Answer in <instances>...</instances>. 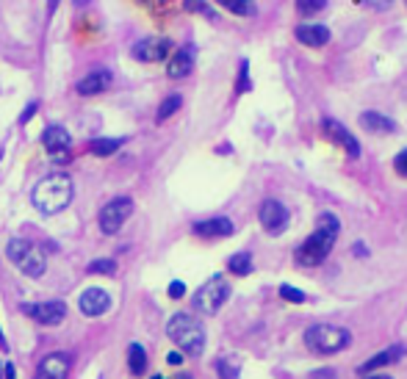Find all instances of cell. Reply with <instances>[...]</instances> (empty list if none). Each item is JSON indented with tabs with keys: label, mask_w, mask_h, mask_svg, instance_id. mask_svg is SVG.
Returning a JSON list of instances; mask_svg holds the SVG:
<instances>
[{
	"label": "cell",
	"mask_w": 407,
	"mask_h": 379,
	"mask_svg": "<svg viewBox=\"0 0 407 379\" xmlns=\"http://www.w3.org/2000/svg\"><path fill=\"white\" fill-rule=\"evenodd\" d=\"M341 233V225H338V216L335 214H321L319 222H316V230L308 236V241H302V247L297 249V263L299 266H319L327 260V255L332 252L335 247V238Z\"/></svg>",
	"instance_id": "cell-1"
},
{
	"label": "cell",
	"mask_w": 407,
	"mask_h": 379,
	"mask_svg": "<svg viewBox=\"0 0 407 379\" xmlns=\"http://www.w3.org/2000/svg\"><path fill=\"white\" fill-rule=\"evenodd\" d=\"M72 194H75V188H72V180L70 174H48L45 180H39L34 185V194H31V203L39 214L45 216H53V214H61L70 203H72Z\"/></svg>",
	"instance_id": "cell-2"
},
{
	"label": "cell",
	"mask_w": 407,
	"mask_h": 379,
	"mask_svg": "<svg viewBox=\"0 0 407 379\" xmlns=\"http://www.w3.org/2000/svg\"><path fill=\"white\" fill-rule=\"evenodd\" d=\"M166 335L175 340V346H180L186 354L197 357L206 349V329H202L199 318L191 313H177L169 318L166 324Z\"/></svg>",
	"instance_id": "cell-3"
},
{
	"label": "cell",
	"mask_w": 407,
	"mask_h": 379,
	"mask_svg": "<svg viewBox=\"0 0 407 379\" xmlns=\"http://www.w3.org/2000/svg\"><path fill=\"white\" fill-rule=\"evenodd\" d=\"M352 343V332L338 324H313L305 332V346L316 354H335Z\"/></svg>",
	"instance_id": "cell-4"
},
{
	"label": "cell",
	"mask_w": 407,
	"mask_h": 379,
	"mask_svg": "<svg viewBox=\"0 0 407 379\" xmlns=\"http://www.w3.org/2000/svg\"><path fill=\"white\" fill-rule=\"evenodd\" d=\"M6 255H9V260H12L23 274H28V277H34V280L45 274L48 260H45V252H42L34 241L12 238L9 247H6Z\"/></svg>",
	"instance_id": "cell-5"
},
{
	"label": "cell",
	"mask_w": 407,
	"mask_h": 379,
	"mask_svg": "<svg viewBox=\"0 0 407 379\" xmlns=\"http://www.w3.org/2000/svg\"><path fill=\"white\" fill-rule=\"evenodd\" d=\"M230 299V285L225 277H211L206 285H202L197 294H194V307L206 316H214L225 302Z\"/></svg>",
	"instance_id": "cell-6"
},
{
	"label": "cell",
	"mask_w": 407,
	"mask_h": 379,
	"mask_svg": "<svg viewBox=\"0 0 407 379\" xmlns=\"http://www.w3.org/2000/svg\"><path fill=\"white\" fill-rule=\"evenodd\" d=\"M130 216H133V200H130V197H114L111 203L103 205L97 222H100V230H103L106 236H114V233L122 230V225H125Z\"/></svg>",
	"instance_id": "cell-7"
},
{
	"label": "cell",
	"mask_w": 407,
	"mask_h": 379,
	"mask_svg": "<svg viewBox=\"0 0 407 379\" xmlns=\"http://www.w3.org/2000/svg\"><path fill=\"white\" fill-rule=\"evenodd\" d=\"M42 144H45L48 155H50L56 163H67V161H70L72 139H70V133H67L61 125H50V127H45V133H42Z\"/></svg>",
	"instance_id": "cell-8"
},
{
	"label": "cell",
	"mask_w": 407,
	"mask_h": 379,
	"mask_svg": "<svg viewBox=\"0 0 407 379\" xmlns=\"http://www.w3.org/2000/svg\"><path fill=\"white\" fill-rule=\"evenodd\" d=\"M288 222H291V214H288V208H286L280 200H266V203L261 205V225H264V230H266L269 236L286 233Z\"/></svg>",
	"instance_id": "cell-9"
},
{
	"label": "cell",
	"mask_w": 407,
	"mask_h": 379,
	"mask_svg": "<svg viewBox=\"0 0 407 379\" xmlns=\"http://www.w3.org/2000/svg\"><path fill=\"white\" fill-rule=\"evenodd\" d=\"M26 316H31L37 324L42 327H59L67 316V305L64 302H39V305H20Z\"/></svg>",
	"instance_id": "cell-10"
},
{
	"label": "cell",
	"mask_w": 407,
	"mask_h": 379,
	"mask_svg": "<svg viewBox=\"0 0 407 379\" xmlns=\"http://www.w3.org/2000/svg\"><path fill=\"white\" fill-rule=\"evenodd\" d=\"M169 50H172V42L166 37H147L133 45V59L144 64H155V61H163Z\"/></svg>",
	"instance_id": "cell-11"
},
{
	"label": "cell",
	"mask_w": 407,
	"mask_h": 379,
	"mask_svg": "<svg viewBox=\"0 0 407 379\" xmlns=\"http://www.w3.org/2000/svg\"><path fill=\"white\" fill-rule=\"evenodd\" d=\"M321 133H324L330 141H335L349 158H357V155H360V144H357V139H355L341 122H335V119H321Z\"/></svg>",
	"instance_id": "cell-12"
},
{
	"label": "cell",
	"mask_w": 407,
	"mask_h": 379,
	"mask_svg": "<svg viewBox=\"0 0 407 379\" xmlns=\"http://www.w3.org/2000/svg\"><path fill=\"white\" fill-rule=\"evenodd\" d=\"M70 368H72L70 354H64V351H53V354H48V357L39 362V368H37V379H67Z\"/></svg>",
	"instance_id": "cell-13"
},
{
	"label": "cell",
	"mask_w": 407,
	"mask_h": 379,
	"mask_svg": "<svg viewBox=\"0 0 407 379\" xmlns=\"http://www.w3.org/2000/svg\"><path fill=\"white\" fill-rule=\"evenodd\" d=\"M78 307H81L83 316L97 318V316H103V313L111 307V296H108V291H103V288H86V291L81 294V299H78Z\"/></svg>",
	"instance_id": "cell-14"
},
{
	"label": "cell",
	"mask_w": 407,
	"mask_h": 379,
	"mask_svg": "<svg viewBox=\"0 0 407 379\" xmlns=\"http://www.w3.org/2000/svg\"><path fill=\"white\" fill-rule=\"evenodd\" d=\"M194 59H197V48H194V45H186V48L175 50L172 59H169V64H166V75H169L172 81L186 78V75L194 70Z\"/></svg>",
	"instance_id": "cell-15"
},
{
	"label": "cell",
	"mask_w": 407,
	"mask_h": 379,
	"mask_svg": "<svg viewBox=\"0 0 407 379\" xmlns=\"http://www.w3.org/2000/svg\"><path fill=\"white\" fill-rule=\"evenodd\" d=\"M111 83H114V75L108 70H92L86 78L78 81L75 89L81 97H95V94H103L106 89H111Z\"/></svg>",
	"instance_id": "cell-16"
},
{
	"label": "cell",
	"mask_w": 407,
	"mask_h": 379,
	"mask_svg": "<svg viewBox=\"0 0 407 379\" xmlns=\"http://www.w3.org/2000/svg\"><path fill=\"white\" fill-rule=\"evenodd\" d=\"M194 236H199V238H228V236H233V222L228 219V216H214V219H202V222H197L194 227Z\"/></svg>",
	"instance_id": "cell-17"
},
{
	"label": "cell",
	"mask_w": 407,
	"mask_h": 379,
	"mask_svg": "<svg viewBox=\"0 0 407 379\" xmlns=\"http://www.w3.org/2000/svg\"><path fill=\"white\" fill-rule=\"evenodd\" d=\"M297 39L302 45H308V48H324L330 42V28L319 25V23H308V25L297 28Z\"/></svg>",
	"instance_id": "cell-18"
},
{
	"label": "cell",
	"mask_w": 407,
	"mask_h": 379,
	"mask_svg": "<svg viewBox=\"0 0 407 379\" xmlns=\"http://www.w3.org/2000/svg\"><path fill=\"white\" fill-rule=\"evenodd\" d=\"M404 357V346H390V349H382L379 354H374L371 360H366L363 365H360V373H371V371H377V368H385V365H390V362H399Z\"/></svg>",
	"instance_id": "cell-19"
},
{
	"label": "cell",
	"mask_w": 407,
	"mask_h": 379,
	"mask_svg": "<svg viewBox=\"0 0 407 379\" xmlns=\"http://www.w3.org/2000/svg\"><path fill=\"white\" fill-rule=\"evenodd\" d=\"M360 125L368 130V133H393L396 130V122L379 111H363L360 114Z\"/></svg>",
	"instance_id": "cell-20"
},
{
	"label": "cell",
	"mask_w": 407,
	"mask_h": 379,
	"mask_svg": "<svg viewBox=\"0 0 407 379\" xmlns=\"http://www.w3.org/2000/svg\"><path fill=\"white\" fill-rule=\"evenodd\" d=\"M217 3L222 9H228L230 14H236V17H255L258 14L255 0H217Z\"/></svg>",
	"instance_id": "cell-21"
},
{
	"label": "cell",
	"mask_w": 407,
	"mask_h": 379,
	"mask_svg": "<svg viewBox=\"0 0 407 379\" xmlns=\"http://www.w3.org/2000/svg\"><path fill=\"white\" fill-rule=\"evenodd\" d=\"M128 368H130L133 376H141L147 371V351H144V346H139V343L128 346Z\"/></svg>",
	"instance_id": "cell-22"
},
{
	"label": "cell",
	"mask_w": 407,
	"mask_h": 379,
	"mask_svg": "<svg viewBox=\"0 0 407 379\" xmlns=\"http://www.w3.org/2000/svg\"><path fill=\"white\" fill-rule=\"evenodd\" d=\"M119 147H122V139H95L89 144V152L97 158H106V155H114Z\"/></svg>",
	"instance_id": "cell-23"
},
{
	"label": "cell",
	"mask_w": 407,
	"mask_h": 379,
	"mask_svg": "<svg viewBox=\"0 0 407 379\" xmlns=\"http://www.w3.org/2000/svg\"><path fill=\"white\" fill-rule=\"evenodd\" d=\"M228 269L236 274V277H247L252 272V255L250 252H236L230 260H228Z\"/></svg>",
	"instance_id": "cell-24"
},
{
	"label": "cell",
	"mask_w": 407,
	"mask_h": 379,
	"mask_svg": "<svg viewBox=\"0 0 407 379\" xmlns=\"http://www.w3.org/2000/svg\"><path fill=\"white\" fill-rule=\"evenodd\" d=\"M180 105H183V97H180V94H169V97H166V100L158 105L155 122H166V119H169V116H172V114L180 108Z\"/></svg>",
	"instance_id": "cell-25"
},
{
	"label": "cell",
	"mask_w": 407,
	"mask_h": 379,
	"mask_svg": "<svg viewBox=\"0 0 407 379\" xmlns=\"http://www.w3.org/2000/svg\"><path fill=\"white\" fill-rule=\"evenodd\" d=\"M327 3H330V0H297V9H299L302 17H313V14L324 12Z\"/></svg>",
	"instance_id": "cell-26"
},
{
	"label": "cell",
	"mask_w": 407,
	"mask_h": 379,
	"mask_svg": "<svg viewBox=\"0 0 407 379\" xmlns=\"http://www.w3.org/2000/svg\"><path fill=\"white\" fill-rule=\"evenodd\" d=\"M86 272L89 274H117V263L111 258H100V260H92Z\"/></svg>",
	"instance_id": "cell-27"
},
{
	"label": "cell",
	"mask_w": 407,
	"mask_h": 379,
	"mask_svg": "<svg viewBox=\"0 0 407 379\" xmlns=\"http://www.w3.org/2000/svg\"><path fill=\"white\" fill-rule=\"evenodd\" d=\"M217 371H219L222 379H236V376H239V362H233V360H219V362H217Z\"/></svg>",
	"instance_id": "cell-28"
},
{
	"label": "cell",
	"mask_w": 407,
	"mask_h": 379,
	"mask_svg": "<svg viewBox=\"0 0 407 379\" xmlns=\"http://www.w3.org/2000/svg\"><path fill=\"white\" fill-rule=\"evenodd\" d=\"M357 6L371 9V12H388L393 6V0H357Z\"/></svg>",
	"instance_id": "cell-29"
},
{
	"label": "cell",
	"mask_w": 407,
	"mask_h": 379,
	"mask_svg": "<svg viewBox=\"0 0 407 379\" xmlns=\"http://www.w3.org/2000/svg\"><path fill=\"white\" fill-rule=\"evenodd\" d=\"M280 296L286 299V302H305L308 296L299 291V288H294V285H280Z\"/></svg>",
	"instance_id": "cell-30"
},
{
	"label": "cell",
	"mask_w": 407,
	"mask_h": 379,
	"mask_svg": "<svg viewBox=\"0 0 407 379\" xmlns=\"http://www.w3.org/2000/svg\"><path fill=\"white\" fill-rule=\"evenodd\" d=\"M186 9L188 12H197V14H206V17H214V12L208 9L206 0H186Z\"/></svg>",
	"instance_id": "cell-31"
},
{
	"label": "cell",
	"mask_w": 407,
	"mask_h": 379,
	"mask_svg": "<svg viewBox=\"0 0 407 379\" xmlns=\"http://www.w3.org/2000/svg\"><path fill=\"white\" fill-rule=\"evenodd\" d=\"M247 89H250V64L241 61V72H239V86H236V92H247Z\"/></svg>",
	"instance_id": "cell-32"
},
{
	"label": "cell",
	"mask_w": 407,
	"mask_h": 379,
	"mask_svg": "<svg viewBox=\"0 0 407 379\" xmlns=\"http://www.w3.org/2000/svg\"><path fill=\"white\" fill-rule=\"evenodd\" d=\"M393 169H396L401 177H407V150H401V152L393 158Z\"/></svg>",
	"instance_id": "cell-33"
},
{
	"label": "cell",
	"mask_w": 407,
	"mask_h": 379,
	"mask_svg": "<svg viewBox=\"0 0 407 379\" xmlns=\"http://www.w3.org/2000/svg\"><path fill=\"white\" fill-rule=\"evenodd\" d=\"M183 294H186V285L180 280L169 283V299H183Z\"/></svg>",
	"instance_id": "cell-34"
},
{
	"label": "cell",
	"mask_w": 407,
	"mask_h": 379,
	"mask_svg": "<svg viewBox=\"0 0 407 379\" xmlns=\"http://www.w3.org/2000/svg\"><path fill=\"white\" fill-rule=\"evenodd\" d=\"M37 108H39V103H31L26 111H23V116H20V125H26V122H31L34 119V114H37Z\"/></svg>",
	"instance_id": "cell-35"
},
{
	"label": "cell",
	"mask_w": 407,
	"mask_h": 379,
	"mask_svg": "<svg viewBox=\"0 0 407 379\" xmlns=\"http://www.w3.org/2000/svg\"><path fill=\"white\" fill-rule=\"evenodd\" d=\"M166 362H169V365H180V362H183V354L172 351V354H166Z\"/></svg>",
	"instance_id": "cell-36"
},
{
	"label": "cell",
	"mask_w": 407,
	"mask_h": 379,
	"mask_svg": "<svg viewBox=\"0 0 407 379\" xmlns=\"http://www.w3.org/2000/svg\"><path fill=\"white\" fill-rule=\"evenodd\" d=\"M59 3H61V0H48V14H53L59 9Z\"/></svg>",
	"instance_id": "cell-37"
},
{
	"label": "cell",
	"mask_w": 407,
	"mask_h": 379,
	"mask_svg": "<svg viewBox=\"0 0 407 379\" xmlns=\"http://www.w3.org/2000/svg\"><path fill=\"white\" fill-rule=\"evenodd\" d=\"M3 371H6V379H14V365H12V362H6Z\"/></svg>",
	"instance_id": "cell-38"
},
{
	"label": "cell",
	"mask_w": 407,
	"mask_h": 379,
	"mask_svg": "<svg viewBox=\"0 0 407 379\" xmlns=\"http://www.w3.org/2000/svg\"><path fill=\"white\" fill-rule=\"evenodd\" d=\"M0 349L9 351V343H6V338H3V329H0Z\"/></svg>",
	"instance_id": "cell-39"
},
{
	"label": "cell",
	"mask_w": 407,
	"mask_h": 379,
	"mask_svg": "<svg viewBox=\"0 0 407 379\" xmlns=\"http://www.w3.org/2000/svg\"><path fill=\"white\" fill-rule=\"evenodd\" d=\"M355 255H366V247L363 244H355Z\"/></svg>",
	"instance_id": "cell-40"
},
{
	"label": "cell",
	"mask_w": 407,
	"mask_h": 379,
	"mask_svg": "<svg viewBox=\"0 0 407 379\" xmlns=\"http://www.w3.org/2000/svg\"><path fill=\"white\" fill-rule=\"evenodd\" d=\"M72 3H75V6L81 9V6H86V3H89V0H72Z\"/></svg>",
	"instance_id": "cell-41"
},
{
	"label": "cell",
	"mask_w": 407,
	"mask_h": 379,
	"mask_svg": "<svg viewBox=\"0 0 407 379\" xmlns=\"http://www.w3.org/2000/svg\"><path fill=\"white\" fill-rule=\"evenodd\" d=\"M368 379H393V376H385V373H379V376H368Z\"/></svg>",
	"instance_id": "cell-42"
},
{
	"label": "cell",
	"mask_w": 407,
	"mask_h": 379,
	"mask_svg": "<svg viewBox=\"0 0 407 379\" xmlns=\"http://www.w3.org/2000/svg\"><path fill=\"white\" fill-rule=\"evenodd\" d=\"M0 379H3V365H0Z\"/></svg>",
	"instance_id": "cell-43"
},
{
	"label": "cell",
	"mask_w": 407,
	"mask_h": 379,
	"mask_svg": "<svg viewBox=\"0 0 407 379\" xmlns=\"http://www.w3.org/2000/svg\"><path fill=\"white\" fill-rule=\"evenodd\" d=\"M177 379H191V376H186V373H183V376H177Z\"/></svg>",
	"instance_id": "cell-44"
},
{
	"label": "cell",
	"mask_w": 407,
	"mask_h": 379,
	"mask_svg": "<svg viewBox=\"0 0 407 379\" xmlns=\"http://www.w3.org/2000/svg\"><path fill=\"white\" fill-rule=\"evenodd\" d=\"M152 379H163V376H152Z\"/></svg>",
	"instance_id": "cell-45"
},
{
	"label": "cell",
	"mask_w": 407,
	"mask_h": 379,
	"mask_svg": "<svg viewBox=\"0 0 407 379\" xmlns=\"http://www.w3.org/2000/svg\"><path fill=\"white\" fill-rule=\"evenodd\" d=\"M404 3H407V0H404Z\"/></svg>",
	"instance_id": "cell-46"
}]
</instances>
